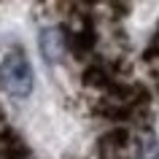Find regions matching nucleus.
I'll return each instance as SVG.
<instances>
[{
  "instance_id": "obj_3",
  "label": "nucleus",
  "mask_w": 159,
  "mask_h": 159,
  "mask_svg": "<svg viewBox=\"0 0 159 159\" xmlns=\"http://www.w3.org/2000/svg\"><path fill=\"white\" fill-rule=\"evenodd\" d=\"M135 159H159V140L146 138L143 143H138V157Z\"/></svg>"
},
{
  "instance_id": "obj_1",
  "label": "nucleus",
  "mask_w": 159,
  "mask_h": 159,
  "mask_svg": "<svg viewBox=\"0 0 159 159\" xmlns=\"http://www.w3.org/2000/svg\"><path fill=\"white\" fill-rule=\"evenodd\" d=\"M0 86H3L6 94L16 97V100L30 97L33 89H35L33 62L25 54H6L0 59Z\"/></svg>"
},
{
  "instance_id": "obj_2",
  "label": "nucleus",
  "mask_w": 159,
  "mask_h": 159,
  "mask_svg": "<svg viewBox=\"0 0 159 159\" xmlns=\"http://www.w3.org/2000/svg\"><path fill=\"white\" fill-rule=\"evenodd\" d=\"M38 49L49 65H59L65 59V33L62 27H43L38 35Z\"/></svg>"
}]
</instances>
